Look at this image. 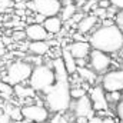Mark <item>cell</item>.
<instances>
[{
	"label": "cell",
	"instance_id": "cell-42",
	"mask_svg": "<svg viewBox=\"0 0 123 123\" xmlns=\"http://www.w3.org/2000/svg\"><path fill=\"white\" fill-rule=\"evenodd\" d=\"M13 1H14V3H17V1H22V0H13Z\"/></svg>",
	"mask_w": 123,
	"mask_h": 123
},
{
	"label": "cell",
	"instance_id": "cell-8",
	"mask_svg": "<svg viewBox=\"0 0 123 123\" xmlns=\"http://www.w3.org/2000/svg\"><path fill=\"white\" fill-rule=\"evenodd\" d=\"M102 87L105 92H115L123 90V69H116L106 72L102 77Z\"/></svg>",
	"mask_w": 123,
	"mask_h": 123
},
{
	"label": "cell",
	"instance_id": "cell-2",
	"mask_svg": "<svg viewBox=\"0 0 123 123\" xmlns=\"http://www.w3.org/2000/svg\"><path fill=\"white\" fill-rule=\"evenodd\" d=\"M92 49L105 53H119L123 49V30L115 23L110 26H102L93 31L89 37Z\"/></svg>",
	"mask_w": 123,
	"mask_h": 123
},
{
	"label": "cell",
	"instance_id": "cell-5",
	"mask_svg": "<svg viewBox=\"0 0 123 123\" xmlns=\"http://www.w3.org/2000/svg\"><path fill=\"white\" fill-rule=\"evenodd\" d=\"M26 6L27 10L49 17V16H57L60 13L63 3L62 0H29L26 1Z\"/></svg>",
	"mask_w": 123,
	"mask_h": 123
},
{
	"label": "cell",
	"instance_id": "cell-21",
	"mask_svg": "<svg viewBox=\"0 0 123 123\" xmlns=\"http://www.w3.org/2000/svg\"><path fill=\"white\" fill-rule=\"evenodd\" d=\"M85 94H87V90H85L80 85L79 86H70V97L73 99V100H76V99H80L82 96H85Z\"/></svg>",
	"mask_w": 123,
	"mask_h": 123
},
{
	"label": "cell",
	"instance_id": "cell-14",
	"mask_svg": "<svg viewBox=\"0 0 123 123\" xmlns=\"http://www.w3.org/2000/svg\"><path fill=\"white\" fill-rule=\"evenodd\" d=\"M27 50L33 56H44L50 52V43L47 40H31Z\"/></svg>",
	"mask_w": 123,
	"mask_h": 123
},
{
	"label": "cell",
	"instance_id": "cell-39",
	"mask_svg": "<svg viewBox=\"0 0 123 123\" xmlns=\"http://www.w3.org/2000/svg\"><path fill=\"white\" fill-rule=\"evenodd\" d=\"M72 1H73V0H62L63 4H67V3H72Z\"/></svg>",
	"mask_w": 123,
	"mask_h": 123
},
{
	"label": "cell",
	"instance_id": "cell-19",
	"mask_svg": "<svg viewBox=\"0 0 123 123\" xmlns=\"http://www.w3.org/2000/svg\"><path fill=\"white\" fill-rule=\"evenodd\" d=\"M14 94V89H13V85L4 82L0 79V97L4 99V100H12V96Z\"/></svg>",
	"mask_w": 123,
	"mask_h": 123
},
{
	"label": "cell",
	"instance_id": "cell-27",
	"mask_svg": "<svg viewBox=\"0 0 123 123\" xmlns=\"http://www.w3.org/2000/svg\"><path fill=\"white\" fill-rule=\"evenodd\" d=\"M116 115H117V117L123 122V97L117 102V106H116Z\"/></svg>",
	"mask_w": 123,
	"mask_h": 123
},
{
	"label": "cell",
	"instance_id": "cell-41",
	"mask_svg": "<svg viewBox=\"0 0 123 123\" xmlns=\"http://www.w3.org/2000/svg\"><path fill=\"white\" fill-rule=\"evenodd\" d=\"M39 123H50V122H47V120H44V122H39Z\"/></svg>",
	"mask_w": 123,
	"mask_h": 123
},
{
	"label": "cell",
	"instance_id": "cell-32",
	"mask_svg": "<svg viewBox=\"0 0 123 123\" xmlns=\"http://www.w3.org/2000/svg\"><path fill=\"white\" fill-rule=\"evenodd\" d=\"M87 123H102V117L97 116V115H94L93 117H90V119L87 120Z\"/></svg>",
	"mask_w": 123,
	"mask_h": 123
},
{
	"label": "cell",
	"instance_id": "cell-7",
	"mask_svg": "<svg viewBox=\"0 0 123 123\" xmlns=\"http://www.w3.org/2000/svg\"><path fill=\"white\" fill-rule=\"evenodd\" d=\"M112 64V59L109 56V53H105L102 50L93 49L89 53V66L90 69L94 70L96 73H106L107 69Z\"/></svg>",
	"mask_w": 123,
	"mask_h": 123
},
{
	"label": "cell",
	"instance_id": "cell-22",
	"mask_svg": "<svg viewBox=\"0 0 123 123\" xmlns=\"http://www.w3.org/2000/svg\"><path fill=\"white\" fill-rule=\"evenodd\" d=\"M122 99V94L119 90H115V92H107L106 94V100L107 102H119Z\"/></svg>",
	"mask_w": 123,
	"mask_h": 123
},
{
	"label": "cell",
	"instance_id": "cell-1",
	"mask_svg": "<svg viewBox=\"0 0 123 123\" xmlns=\"http://www.w3.org/2000/svg\"><path fill=\"white\" fill-rule=\"evenodd\" d=\"M52 67L56 74V82L52 85L50 90L44 94L46 107L49 109V112H53V113H64L66 110H69V106L72 102L69 73L64 67L62 57H56L53 60Z\"/></svg>",
	"mask_w": 123,
	"mask_h": 123
},
{
	"label": "cell",
	"instance_id": "cell-30",
	"mask_svg": "<svg viewBox=\"0 0 123 123\" xmlns=\"http://www.w3.org/2000/svg\"><path fill=\"white\" fill-rule=\"evenodd\" d=\"M33 19H34V23H40V25H42V23L44 22V19H46V16H43V14H40V13H36Z\"/></svg>",
	"mask_w": 123,
	"mask_h": 123
},
{
	"label": "cell",
	"instance_id": "cell-6",
	"mask_svg": "<svg viewBox=\"0 0 123 123\" xmlns=\"http://www.w3.org/2000/svg\"><path fill=\"white\" fill-rule=\"evenodd\" d=\"M49 109L44 107L43 105H25L22 106V115L23 119H26L29 123H39V122H44L49 119Z\"/></svg>",
	"mask_w": 123,
	"mask_h": 123
},
{
	"label": "cell",
	"instance_id": "cell-23",
	"mask_svg": "<svg viewBox=\"0 0 123 123\" xmlns=\"http://www.w3.org/2000/svg\"><path fill=\"white\" fill-rule=\"evenodd\" d=\"M93 14L103 20V19H106V16H107V9H103V7H99V6H97V7L93 10Z\"/></svg>",
	"mask_w": 123,
	"mask_h": 123
},
{
	"label": "cell",
	"instance_id": "cell-29",
	"mask_svg": "<svg viewBox=\"0 0 123 123\" xmlns=\"http://www.w3.org/2000/svg\"><path fill=\"white\" fill-rule=\"evenodd\" d=\"M76 64H77V67H83V66H87L89 62L86 57H80V59H76Z\"/></svg>",
	"mask_w": 123,
	"mask_h": 123
},
{
	"label": "cell",
	"instance_id": "cell-38",
	"mask_svg": "<svg viewBox=\"0 0 123 123\" xmlns=\"http://www.w3.org/2000/svg\"><path fill=\"white\" fill-rule=\"evenodd\" d=\"M10 123H29L26 119H17V120H10Z\"/></svg>",
	"mask_w": 123,
	"mask_h": 123
},
{
	"label": "cell",
	"instance_id": "cell-31",
	"mask_svg": "<svg viewBox=\"0 0 123 123\" xmlns=\"http://www.w3.org/2000/svg\"><path fill=\"white\" fill-rule=\"evenodd\" d=\"M110 0H97V6L99 7H103V9H107L110 6Z\"/></svg>",
	"mask_w": 123,
	"mask_h": 123
},
{
	"label": "cell",
	"instance_id": "cell-18",
	"mask_svg": "<svg viewBox=\"0 0 123 123\" xmlns=\"http://www.w3.org/2000/svg\"><path fill=\"white\" fill-rule=\"evenodd\" d=\"M14 94L19 97V99H26V97H34L36 90H33L30 86H25L22 83L19 85H14Z\"/></svg>",
	"mask_w": 123,
	"mask_h": 123
},
{
	"label": "cell",
	"instance_id": "cell-40",
	"mask_svg": "<svg viewBox=\"0 0 123 123\" xmlns=\"http://www.w3.org/2000/svg\"><path fill=\"white\" fill-rule=\"evenodd\" d=\"M3 66H4V62H3L1 57H0V69H3Z\"/></svg>",
	"mask_w": 123,
	"mask_h": 123
},
{
	"label": "cell",
	"instance_id": "cell-20",
	"mask_svg": "<svg viewBox=\"0 0 123 123\" xmlns=\"http://www.w3.org/2000/svg\"><path fill=\"white\" fill-rule=\"evenodd\" d=\"M76 6L73 4V3H67V4H64L63 7H62V10H60V16H62V20L63 22H67L69 19H72V16L76 13Z\"/></svg>",
	"mask_w": 123,
	"mask_h": 123
},
{
	"label": "cell",
	"instance_id": "cell-12",
	"mask_svg": "<svg viewBox=\"0 0 123 123\" xmlns=\"http://www.w3.org/2000/svg\"><path fill=\"white\" fill-rule=\"evenodd\" d=\"M67 47L74 59L87 57L90 53V43L89 42H73L72 44H67Z\"/></svg>",
	"mask_w": 123,
	"mask_h": 123
},
{
	"label": "cell",
	"instance_id": "cell-4",
	"mask_svg": "<svg viewBox=\"0 0 123 123\" xmlns=\"http://www.w3.org/2000/svg\"><path fill=\"white\" fill-rule=\"evenodd\" d=\"M33 70L31 63L27 60H16L10 63L6 69V72L1 76V80L10 83V85H19V83H25L29 80Z\"/></svg>",
	"mask_w": 123,
	"mask_h": 123
},
{
	"label": "cell",
	"instance_id": "cell-3",
	"mask_svg": "<svg viewBox=\"0 0 123 123\" xmlns=\"http://www.w3.org/2000/svg\"><path fill=\"white\" fill-rule=\"evenodd\" d=\"M56 82V74L53 67L47 64H36L29 77V86L36 92H43L46 87L52 86Z\"/></svg>",
	"mask_w": 123,
	"mask_h": 123
},
{
	"label": "cell",
	"instance_id": "cell-34",
	"mask_svg": "<svg viewBox=\"0 0 123 123\" xmlns=\"http://www.w3.org/2000/svg\"><path fill=\"white\" fill-rule=\"evenodd\" d=\"M87 117L86 116H76V119H74V122L76 123H87Z\"/></svg>",
	"mask_w": 123,
	"mask_h": 123
},
{
	"label": "cell",
	"instance_id": "cell-35",
	"mask_svg": "<svg viewBox=\"0 0 123 123\" xmlns=\"http://www.w3.org/2000/svg\"><path fill=\"white\" fill-rule=\"evenodd\" d=\"M107 20H103L102 22V26H110V25H115V22H113V19H110V17H106Z\"/></svg>",
	"mask_w": 123,
	"mask_h": 123
},
{
	"label": "cell",
	"instance_id": "cell-28",
	"mask_svg": "<svg viewBox=\"0 0 123 123\" xmlns=\"http://www.w3.org/2000/svg\"><path fill=\"white\" fill-rule=\"evenodd\" d=\"M83 34H85V33H82V31L74 33V34H73V40H74V42H89V39H86Z\"/></svg>",
	"mask_w": 123,
	"mask_h": 123
},
{
	"label": "cell",
	"instance_id": "cell-17",
	"mask_svg": "<svg viewBox=\"0 0 123 123\" xmlns=\"http://www.w3.org/2000/svg\"><path fill=\"white\" fill-rule=\"evenodd\" d=\"M76 73L80 76V79H82V80H85V82H87V83H96V79H97V73H96L94 70H92L90 67H87V66H83V67H77Z\"/></svg>",
	"mask_w": 123,
	"mask_h": 123
},
{
	"label": "cell",
	"instance_id": "cell-9",
	"mask_svg": "<svg viewBox=\"0 0 123 123\" xmlns=\"http://www.w3.org/2000/svg\"><path fill=\"white\" fill-rule=\"evenodd\" d=\"M69 109H72L74 116H86L87 117V115L93 112L92 100L87 94H85V96H82L80 99H76V100L72 99Z\"/></svg>",
	"mask_w": 123,
	"mask_h": 123
},
{
	"label": "cell",
	"instance_id": "cell-24",
	"mask_svg": "<svg viewBox=\"0 0 123 123\" xmlns=\"http://www.w3.org/2000/svg\"><path fill=\"white\" fill-rule=\"evenodd\" d=\"M115 23L123 30V9H119V12L115 16Z\"/></svg>",
	"mask_w": 123,
	"mask_h": 123
},
{
	"label": "cell",
	"instance_id": "cell-13",
	"mask_svg": "<svg viewBox=\"0 0 123 123\" xmlns=\"http://www.w3.org/2000/svg\"><path fill=\"white\" fill-rule=\"evenodd\" d=\"M99 23V17L94 16L93 13L90 14H85L77 23H76V29L77 31H82V33H89L93 27H96Z\"/></svg>",
	"mask_w": 123,
	"mask_h": 123
},
{
	"label": "cell",
	"instance_id": "cell-36",
	"mask_svg": "<svg viewBox=\"0 0 123 123\" xmlns=\"http://www.w3.org/2000/svg\"><path fill=\"white\" fill-rule=\"evenodd\" d=\"M102 123H115V120L109 116H105V117H102Z\"/></svg>",
	"mask_w": 123,
	"mask_h": 123
},
{
	"label": "cell",
	"instance_id": "cell-26",
	"mask_svg": "<svg viewBox=\"0 0 123 123\" xmlns=\"http://www.w3.org/2000/svg\"><path fill=\"white\" fill-rule=\"evenodd\" d=\"M12 39L14 40V42H20V40H23V39H26V33H25V30H17L14 31L13 34H12Z\"/></svg>",
	"mask_w": 123,
	"mask_h": 123
},
{
	"label": "cell",
	"instance_id": "cell-25",
	"mask_svg": "<svg viewBox=\"0 0 123 123\" xmlns=\"http://www.w3.org/2000/svg\"><path fill=\"white\" fill-rule=\"evenodd\" d=\"M13 6H14V1L13 0H0V12L7 10V9H10Z\"/></svg>",
	"mask_w": 123,
	"mask_h": 123
},
{
	"label": "cell",
	"instance_id": "cell-15",
	"mask_svg": "<svg viewBox=\"0 0 123 123\" xmlns=\"http://www.w3.org/2000/svg\"><path fill=\"white\" fill-rule=\"evenodd\" d=\"M42 25L49 34H57V33H60L62 27H63V20L59 16H49L44 19V22Z\"/></svg>",
	"mask_w": 123,
	"mask_h": 123
},
{
	"label": "cell",
	"instance_id": "cell-33",
	"mask_svg": "<svg viewBox=\"0 0 123 123\" xmlns=\"http://www.w3.org/2000/svg\"><path fill=\"white\" fill-rule=\"evenodd\" d=\"M110 3L116 6L117 9H123V0H110Z\"/></svg>",
	"mask_w": 123,
	"mask_h": 123
},
{
	"label": "cell",
	"instance_id": "cell-10",
	"mask_svg": "<svg viewBox=\"0 0 123 123\" xmlns=\"http://www.w3.org/2000/svg\"><path fill=\"white\" fill-rule=\"evenodd\" d=\"M89 97L92 100V107L94 112L97 110H107L109 109V102L106 100L105 89L102 86H94L89 90Z\"/></svg>",
	"mask_w": 123,
	"mask_h": 123
},
{
	"label": "cell",
	"instance_id": "cell-37",
	"mask_svg": "<svg viewBox=\"0 0 123 123\" xmlns=\"http://www.w3.org/2000/svg\"><path fill=\"white\" fill-rule=\"evenodd\" d=\"M6 53H7L6 46H0V57H4V56H6Z\"/></svg>",
	"mask_w": 123,
	"mask_h": 123
},
{
	"label": "cell",
	"instance_id": "cell-16",
	"mask_svg": "<svg viewBox=\"0 0 123 123\" xmlns=\"http://www.w3.org/2000/svg\"><path fill=\"white\" fill-rule=\"evenodd\" d=\"M62 60L64 63V67H66V70H67L69 74L76 73V70H77L76 59L72 56V53H70V50H69L67 46H63V47H62Z\"/></svg>",
	"mask_w": 123,
	"mask_h": 123
},
{
	"label": "cell",
	"instance_id": "cell-11",
	"mask_svg": "<svg viewBox=\"0 0 123 123\" xmlns=\"http://www.w3.org/2000/svg\"><path fill=\"white\" fill-rule=\"evenodd\" d=\"M25 33H26V39H29V40H47L49 39V33L47 30L43 27V25H40V23H29V25H26V27H25Z\"/></svg>",
	"mask_w": 123,
	"mask_h": 123
}]
</instances>
